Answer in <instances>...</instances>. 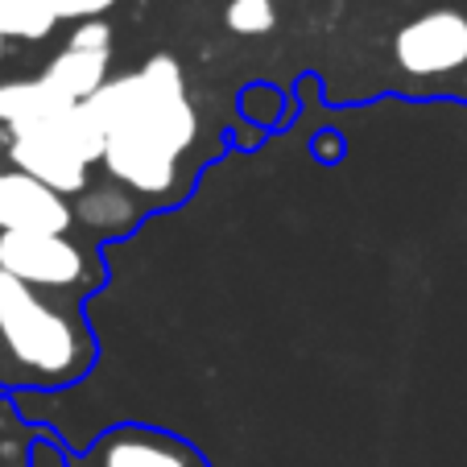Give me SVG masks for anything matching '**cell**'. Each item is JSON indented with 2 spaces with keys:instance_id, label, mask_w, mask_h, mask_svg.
Returning <instances> with one entry per match:
<instances>
[{
  "instance_id": "cell-8",
  "label": "cell",
  "mask_w": 467,
  "mask_h": 467,
  "mask_svg": "<svg viewBox=\"0 0 467 467\" xmlns=\"http://www.w3.org/2000/svg\"><path fill=\"white\" fill-rule=\"evenodd\" d=\"M108 62H112V54L79 50V46H62V50L46 62L42 79L50 83L58 96L71 99V104H88V99L108 83Z\"/></svg>"
},
{
  "instance_id": "cell-3",
  "label": "cell",
  "mask_w": 467,
  "mask_h": 467,
  "mask_svg": "<svg viewBox=\"0 0 467 467\" xmlns=\"http://www.w3.org/2000/svg\"><path fill=\"white\" fill-rule=\"evenodd\" d=\"M104 124L91 104H71L54 112L50 120L9 132L13 170L46 182L58 194H83L91 186V166L104 161Z\"/></svg>"
},
{
  "instance_id": "cell-7",
  "label": "cell",
  "mask_w": 467,
  "mask_h": 467,
  "mask_svg": "<svg viewBox=\"0 0 467 467\" xmlns=\"http://www.w3.org/2000/svg\"><path fill=\"white\" fill-rule=\"evenodd\" d=\"M79 467H207V459L166 431L116 426L83 455Z\"/></svg>"
},
{
  "instance_id": "cell-10",
  "label": "cell",
  "mask_w": 467,
  "mask_h": 467,
  "mask_svg": "<svg viewBox=\"0 0 467 467\" xmlns=\"http://www.w3.org/2000/svg\"><path fill=\"white\" fill-rule=\"evenodd\" d=\"M141 215V203L137 194L120 182H104V186H88L75 203V220L88 223L91 232H104V236H116V232H129Z\"/></svg>"
},
{
  "instance_id": "cell-15",
  "label": "cell",
  "mask_w": 467,
  "mask_h": 467,
  "mask_svg": "<svg viewBox=\"0 0 467 467\" xmlns=\"http://www.w3.org/2000/svg\"><path fill=\"white\" fill-rule=\"evenodd\" d=\"M5 46H9V42H5V37H0V54H5Z\"/></svg>"
},
{
  "instance_id": "cell-1",
  "label": "cell",
  "mask_w": 467,
  "mask_h": 467,
  "mask_svg": "<svg viewBox=\"0 0 467 467\" xmlns=\"http://www.w3.org/2000/svg\"><path fill=\"white\" fill-rule=\"evenodd\" d=\"M104 124V161L112 182L137 199H178L182 161L199 141V112L191 104L182 67L170 54H153L141 71L116 75L88 99Z\"/></svg>"
},
{
  "instance_id": "cell-13",
  "label": "cell",
  "mask_w": 467,
  "mask_h": 467,
  "mask_svg": "<svg viewBox=\"0 0 467 467\" xmlns=\"http://www.w3.org/2000/svg\"><path fill=\"white\" fill-rule=\"evenodd\" d=\"M46 9L54 13L58 21H96V17H104L108 9H112L116 0H42Z\"/></svg>"
},
{
  "instance_id": "cell-9",
  "label": "cell",
  "mask_w": 467,
  "mask_h": 467,
  "mask_svg": "<svg viewBox=\"0 0 467 467\" xmlns=\"http://www.w3.org/2000/svg\"><path fill=\"white\" fill-rule=\"evenodd\" d=\"M71 108V99L58 96L50 83L37 75V79H9L0 83V124L5 129H29V124L50 120L54 112Z\"/></svg>"
},
{
  "instance_id": "cell-12",
  "label": "cell",
  "mask_w": 467,
  "mask_h": 467,
  "mask_svg": "<svg viewBox=\"0 0 467 467\" xmlns=\"http://www.w3.org/2000/svg\"><path fill=\"white\" fill-rule=\"evenodd\" d=\"M223 26L240 37H261L277 26V5L274 0H228Z\"/></svg>"
},
{
  "instance_id": "cell-2",
  "label": "cell",
  "mask_w": 467,
  "mask_h": 467,
  "mask_svg": "<svg viewBox=\"0 0 467 467\" xmlns=\"http://www.w3.org/2000/svg\"><path fill=\"white\" fill-rule=\"evenodd\" d=\"M0 348L34 385H67L91 364V339L79 318L9 274H0Z\"/></svg>"
},
{
  "instance_id": "cell-14",
  "label": "cell",
  "mask_w": 467,
  "mask_h": 467,
  "mask_svg": "<svg viewBox=\"0 0 467 467\" xmlns=\"http://www.w3.org/2000/svg\"><path fill=\"white\" fill-rule=\"evenodd\" d=\"M67 46H79V50H96V54H112V26H108L104 17L79 21Z\"/></svg>"
},
{
  "instance_id": "cell-11",
  "label": "cell",
  "mask_w": 467,
  "mask_h": 467,
  "mask_svg": "<svg viewBox=\"0 0 467 467\" xmlns=\"http://www.w3.org/2000/svg\"><path fill=\"white\" fill-rule=\"evenodd\" d=\"M58 17L46 9L42 0H0V37L5 42H42L54 34Z\"/></svg>"
},
{
  "instance_id": "cell-6",
  "label": "cell",
  "mask_w": 467,
  "mask_h": 467,
  "mask_svg": "<svg viewBox=\"0 0 467 467\" xmlns=\"http://www.w3.org/2000/svg\"><path fill=\"white\" fill-rule=\"evenodd\" d=\"M75 223V207L67 194L46 182L0 170V232H37V236H67Z\"/></svg>"
},
{
  "instance_id": "cell-5",
  "label": "cell",
  "mask_w": 467,
  "mask_h": 467,
  "mask_svg": "<svg viewBox=\"0 0 467 467\" xmlns=\"http://www.w3.org/2000/svg\"><path fill=\"white\" fill-rule=\"evenodd\" d=\"M393 58L406 75L434 79L467 67V17L459 9H431L397 29Z\"/></svg>"
},
{
  "instance_id": "cell-4",
  "label": "cell",
  "mask_w": 467,
  "mask_h": 467,
  "mask_svg": "<svg viewBox=\"0 0 467 467\" xmlns=\"http://www.w3.org/2000/svg\"><path fill=\"white\" fill-rule=\"evenodd\" d=\"M0 274L34 290H79L91 282V261L71 236L0 232Z\"/></svg>"
}]
</instances>
